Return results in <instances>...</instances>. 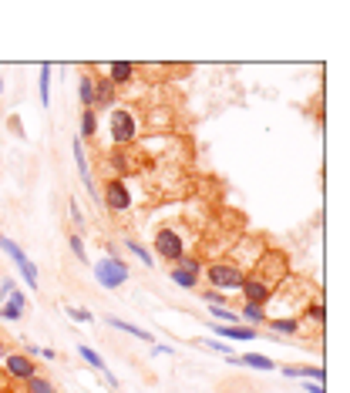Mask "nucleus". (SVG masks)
<instances>
[{"label":"nucleus","mask_w":350,"mask_h":393,"mask_svg":"<svg viewBox=\"0 0 350 393\" xmlns=\"http://www.w3.org/2000/svg\"><path fill=\"white\" fill-rule=\"evenodd\" d=\"M95 279L101 289H121L128 282V262L118 256V249H108V256L95 262Z\"/></svg>","instance_id":"nucleus-1"},{"label":"nucleus","mask_w":350,"mask_h":393,"mask_svg":"<svg viewBox=\"0 0 350 393\" xmlns=\"http://www.w3.org/2000/svg\"><path fill=\"white\" fill-rule=\"evenodd\" d=\"M206 276H209V289H219V293H236V289H243V282H246V269L239 265V262H213L209 269H206Z\"/></svg>","instance_id":"nucleus-2"},{"label":"nucleus","mask_w":350,"mask_h":393,"mask_svg":"<svg viewBox=\"0 0 350 393\" xmlns=\"http://www.w3.org/2000/svg\"><path fill=\"white\" fill-rule=\"evenodd\" d=\"M152 256H158V259H165V262H178L182 256H185V242H182V232H175V229H158L155 232V252Z\"/></svg>","instance_id":"nucleus-3"},{"label":"nucleus","mask_w":350,"mask_h":393,"mask_svg":"<svg viewBox=\"0 0 350 393\" xmlns=\"http://www.w3.org/2000/svg\"><path fill=\"white\" fill-rule=\"evenodd\" d=\"M98 195H101V206L108 212H128L132 208V192L125 185V178H108Z\"/></svg>","instance_id":"nucleus-4"},{"label":"nucleus","mask_w":350,"mask_h":393,"mask_svg":"<svg viewBox=\"0 0 350 393\" xmlns=\"http://www.w3.org/2000/svg\"><path fill=\"white\" fill-rule=\"evenodd\" d=\"M135 134H138L135 114L128 108H112V141L115 145H128V141H135Z\"/></svg>","instance_id":"nucleus-5"},{"label":"nucleus","mask_w":350,"mask_h":393,"mask_svg":"<svg viewBox=\"0 0 350 393\" xmlns=\"http://www.w3.org/2000/svg\"><path fill=\"white\" fill-rule=\"evenodd\" d=\"M250 306H266L273 300V293H276V282L266 279V276H246L243 282V289H239Z\"/></svg>","instance_id":"nucleus-6"},{"label":"nucleus","mask_w":350,"mask_h":393,"mask_svg":"<svg viewBox=\"0 0 350 393\" xmlns=\"http://www.w3.org/2000/svg\"><path fill=\"white\" fill-rule=\"evenodd\" d=\"M3 370L14 376V380H31V376H38V367H34V360L27 353H7L3 356Z\"/></svg>","instance_id":"nucleus-7"},{"label":"nucleus","mask_w":350,"mask_h":393,"mask_svg":"<svg viewBox=\"0 0 350 393\" xmlns=\"http://www.w3.org/2000/svg\"><path fill=\"white\" fill-rule=\"evenodd\" d=\"M75 165H78V175H81V185H84V192L95 199V202H101V195H98V185L95 178H91V169H88V155H84V145H81V138H75Z\"/></svg>","instance_id":"nucleus-8"},{"label":"nucleus","mask_w":350,"mask_h":393,"mask_svg":"<svg viewBox=\"0 0 350 393\" xmlns=\"http://www.w3.org/2000/svg\"><path fill=\"white\" fill-rule=\"evenodd\" d=\"M118 105V91L108 77H95V94H91V111L98 108H115Z\"/></svg>","instance_id":"nucleus-9"},{"label":"nucleus","mask_w":350,"mask_h":393,"mask_svg":"<svg viewBox=\"0 0 350 393\" xmlns=\"http://www.w3.org/2000/svg\"><path fill=\"white\" fill-rule=\"evenodd\" d=\"M213 333L215 339H236V343H253L256 339V330L253 326H226V323H213Z\"/></svg>","instance_id":"nucleus-10"},{"label":"nucleus","mask_w":350,"mask_h":393,"mask_svg":"<svg viewBox=\"0 0 350 393\" xmlns=\"http://www.w3.org/2000/svg\"><path fill=\"white\" fill-rule=\"evenodd\" d=\"M78 356L84 360V363H88V367H91V370L105 373V380H108V387H112V390H118V376L108 370V363L98 356V350H91V346H78Z\"/></svg>","instance_id":"nucleus-11"},{"label":"nucleus","mask_w":350,"mask_h":393,"mask_svg":"<svg viewBox=\"0 0 350 393\" xmlns=\"http://www.w3.org/2000/svg\"><path fill=\"white\" fill-rule=\"evenodd\" d=\"M132 77H135V64H132V61H115V64H108V81H112V84H128V81H132Z\"/></svg>","instance_id":"nucleus-12"},{"label":"nucleus","mask_w":350,"mask_h":393,"mask_svg":"<svg viewBox=\"0 0 350 393\" xmlns=\"http://www.w3.org/2000/svg\"><path fill=\"white\" fill-rule=\"evenodd\" d=\"M105 323H108L112 330H121V333H128V337H135V339H142V343L152 346V333H149V330H138V326H132V323H125V319H118V316H105Z\"/></svg>","instance_id":"nucleus-13"},{"label":"nucleus","mask_w":350,"mask_h":393,"mask_svg":"<svg viewBox=\"0 0 350 393\" xmlns=\"http://www.w3.org/2000/svg\"><path fill=\"white\" fill-rule=\"evenodd\" d=\"M270 330L276 337H296L300 333V319H290V316H276V319H266Z\"/></svg>","instance_id":"nucleus-14"},{"label":"nucleus","mask_w":350,"mask_h":393,"mask_svg":"<svg viewBox=\"0 0 350 393\" xmlns=\"http://www.w3.org/2000/svg\"><path fill=\"white\" fill-rule=\"evenodd\" d=\"M169 276H172V282H175V286H182V289H199V272H192V269H182L178 262L172 265V272H169Z\"/></svg>","instance_id":"nucleus-15"},{"label":"nucleus","mask_w":350,"mask_h":393,"mask_svg":"<svg viewBox=\"0 0 350 393\" xmlns=\"http://www.w3.org/2000/svg\"><path fill=\"white\" fill-rule=\"evenodd\" d=\"M239 367H250V370H263V373H273V370H276V363H273L270 356H263V353H246V356H239Z\"/></svg>","instance_id":"nucleus-16"},{"label":"nucleus","mask_w":350,"mask_h":393,"mask_svg":"<svg viewBox=\"0 0 350 393\" xmlns=\"http://www.w3.org/2000/svg\"><path fill=\"white\" fill-rule=\"evenodd\" d=\"M38 91H40V108H47L51 105V64H40Z\"/></svg>","instance_id":"nucleus-17"},{"label":"nucleus","mask_w":350,"mask_h":393,"mask_svg":"<svg viewBox=\"0 0 350 393\" xmlns=\"http://www.w3.org/2000/svg\"><path fill=\"white\" fill-rule=\"evenodd\" d=\"M125 249H128V252H132V256H135L142 265H149V269L155 265V256H152V252H149V249H145L142 242H135V239H125Z\"/></svg>","instance_id":"nucleus-18"},{"label":"nucleus","mask_w":350,"mask_h":393,"mask_svg":"<svg viewBox=\"0 0 350 393\" xmlns=\"http://www.w3.org/2000/svg\"><path fill=\"white\" fill-rule=\"evenodd\" d=\"M239 319H246L250 326H259V323H266V309L263 306H250V302H243V309H239Z\"/></svg>","instance_id":"nucleus-19"},{"label":"nucleus","mask_w":350,"mask_h":393,"mask_svg":"<svg viewBox=\"0 0 350 393\" xmlns=\"http://www.w3.org/2000/svg\"><path fill=\"white\" fill-rule=\"evenodd\" d=\"M20 269V276H24V282H27V289H31V293H38L40 289V279H38V265H34V262L31 259H24L17 265Z\"/></svg>","instance_id":"nucleus-20"},{"label":"nucleus","mask_w":350,"mask_h":393,"mask_svg":"<svg viewBox=\"0 0 350 393\" xmlns=\"http://www.w3.org/2000/svg\"><path fill=\"white\" fill-rule=\"evenodd\" d=\"M98 134V114L91 111V108H84V111H81V141H84V138H95Z\"/></svg>","instance_id":"nucleus-21"},{"label":"nucleus","mask_w":350,"mask_h":393,"mask_svg":"<svg viewBox=\"0 0 350 393\" xmlns=\"http://www.w3.org/2000/svg\"><path fill=\"white\" fill-rule=\"evenodd\" d=\"M91 94H95V77L81 75L78 77V101L84 105V108H91Z\"/></svg>","instance_id":"nucleus-22"},{"label":"nucleus","mask_w":350,"mask_h":393,"mask_svg":"<svg viewBox=\"0 0 350 393\" xmlns=\"http://www.w3.org/2000/svg\"><path fill=\"white\" fill-rule=\"evenodd\" d=\"M0 249H3V252H7L10 259L17 262V265H20L24 259H27V252H24V249H20V245L14 242V239H7V236H0Z\"/></svg>","instance_id":"nucleus-23"},{"label":"nucleus","mask_w":350,"mask_h":393,"mask_svg":"<svg viewBox=\"0 0 350 393\" xmlns=\"http://www.w3.org/2000/svg\"><path fill=\"white\" fill-rule=\"evenodd\" d=\"M209 313H213L215 319H226V326H239V313L229 309V306H209Z\"/></svg>","instance_id":"nucleus-24"},{"label":"nucleus","mask_w":350,"mask_h":393,"mask_svg":"<svg viewBox=\"0 0 350 393\" xmlns=\"http://www.w3.org/2000/svg\"><path fill=\"white\" fill-rule=\"evenodd\" d=\"M27 393H58V390H54L51 380H44V376H31V380H27Z\"/></svg>","instance_id":"nucleus-25"},{"label":"nucleus","mask_w":350,"mask_h":393,"mask_svg":"<svg viewBox=\"0 0 350 393\" xmlns=\"http://www.w3.org/2000/svg\"><path fill=\"white\" fill-rule=\"evenodd\" d=\"M68 245H71V252H75V259L88 262V249H84V242H81V236H78V232H71V236H68Z\"/></svg>","instance_id":"nucleus-26"},{"label":"nucleus","mask_w":350,"mask_h":393,"mask_svg":"<svg viewBox=\"0 0 350 393\" xmlns=\"http://www.w3.org/2000/svg\"><path fill=\"white\" fill-rule=\"evenodd\" d=\"M307 319H313L317 326H324V319H327V309H324V302H310V306H307Z\"/></svg>","instance_id":"nucleus-27"},{"label":"nucleus","mask_w":350,"mask_h":393,"mask_svg":"<svg viewBox=\"0 0 350 393\" xmlns=\"http://www.w3.org/2000/svg\"><path fill=\"white\" fill-rule=\"evenodd\" d=\"M202 300L209 302V306H229V296H226V293H219V289H206V293H202Z\"/></svg>","instance_id":"nucleus-28"},{"label":"nucleus","mask_w":350,"mask_h":393,"mask_svg":"<svg viewBox=\"0 0 350 393\" xmlns=\"http://www.w3.org/2000/svg\"><path fill=\"white\" fill-rule=\"evenodd\" d=\"M202 346H209V350H215V353H222V356H233V346H229V343H226V339H206V343H202Z\"/></svg>","instance_id":"nucleus-29"},{"label":"nucleus","mask_w":350,"mask_h":393,"mask_svg":"<svg viewBox=\"0 0 350 393\" xmlns=\"http://www.w3.org/2000/svg\"><path fill=\"white\" fill-rule=\"evenodd\" d=\"M20 316H24V309H20V306H14V302L0 306V319H10V323H17Z\"/></svg>","instance_id":"nucleus-30"},{"label":"nucleus","mask_w":350,"mask_h":393,"mask_svg":"<svg viewBox=\"0 0 350 393\" xmlns=\"http://www.w3.org/2000/svg\"><path fill=\"white\" fill-rule=\"evenodd\" d=\"M64 309H68V316L71 319H78V323H91V309H81V306H64Z\"/></svg>","instance_id":"nucleus-31"},{"label":"nucleus","mask_w":350,"mask_h":393,"mask_svg":"<svg viewBox=\"0 0 350 393\" xmlns=\"http://www.w3.org/2000/svg\"><path fill=\"white\" fill-rule=\"evenodd\" d=\"M68 208H71V222H75V225H78V229H81V225H84V215H81V206H78V202H75V199H71V202H68Z\"/></svg>","instance_id":"nucleus-32"},{"label":"nucleus","mask_w":350,"mask_h":393,"mask_svg":"<svg viewBox=\"0 0 350 393\" xmlns=\"http://www.w3.org/2000/svg\"><path fill=\"white\" fill-rule=\"evenodd\" d=\"M7 302H14V306H20V309H24V306H27V296H24L20 289H14V293L7 296Z\"/></svg>","instance_id":"nucleus-33"},{"label":"nucleus","mask_w":350,"mask_h":393,"mask_svg":"<svg viewBox=\"0 0 350 393\" xmlns=\"http://www.w3.org/2000/svg\"><path fill=\"white\" fill-rule=\"evenodd\" d=\"M14 289H17V286H14V279H0V296H3V300H7Z\"/></svg>","instance_id":"nucleus-34"},{"label":"nucleus","mask_w":350,"mask_h":393,"mask_svg":"<svg viewBox=\"0 0 350 393\" xmlns=\"http://www.w3.org/2000/svg\"><path fill=\"white\" fill-rule=\"evenodd\" d=\"M152 356H175V346H152Z\"/></svg>","instance_id":"nucleus-35"},{"label":"nucleus","mask_w":350,"mask_h":393,"mask_svg":"<svg viewBox=\"0 0 350 393\" xmlns=\"http://www.w3.org/2000/svg\"><path fill=\"white\" fill-rule=\"evenodd\" d=\"M303 387H307V393H327L324 383H313V380H303Z\"/></svg>","instance_id":"nucleus-36"},{"label":"nucleus","mask_w":350,"mask_h":393,"mask_svg":"<svg viewBox=\"0 0 350 393\" xmlns=\"http://www.w3.org/2000/svg\"><path fill=\"white\" fill-rule=\"evenodd\" d=\"M7 128L14 131L17 138H24V131H20V118H10V121H7Z\"/></svg>","instance_id":"nucleus-37"},{"label":"nucleus","mask_w":350,"mask_h":393,"mask_svg":"<svg viewBox=\"0 0 350 393\" xmlns=\"http://www.w3.org/2000/svg\"><path fill=\"white\" fill-rule=\"evenodd\" d=\"M112 165H115V169H121V171H125V155H115V158H112Z\"/></svg>","instance_id":"nucleus-38"},{"label":"nucleus","mask_w":350,"mask_h":393,"mask_svg":"<svg viewBox=\"0 0 350 393\" xmlns=\"http://www.w3.org/2000/svg\"><path fill=\"white\" fill-rule=\"evenodd\" d=\"M0 356H3V346H0Z\"/></svg>","instance_id":"nucleus-39"}]
</instances>
